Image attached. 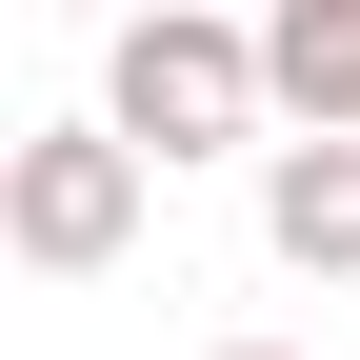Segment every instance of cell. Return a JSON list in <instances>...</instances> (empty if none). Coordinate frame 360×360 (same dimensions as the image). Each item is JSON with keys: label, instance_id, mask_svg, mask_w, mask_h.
I'll return each instance as SVG.
<instances>
[{"label": "cell", "instance_id": "obj_2", "mask_svg": "<svg viewBox=\"0 0 360 360\" xmlns=\"http://www.w3.org/2000/svg\"><path fill=\"white\" fill-rule=\"evenodd\" d=\"M141 180H160V160L120 141V120H40V141L0 160V240H20L40 281H101V260L141 240Z\"/></svg>", "mask_w": 360, "mask_h": 360}, {"label": "cell", "instance_id": "obj_1", "mask_svg": "<svg viewBox=\"0 0 360 360\" xmlns=\"http://www.w3.org/2000/svg\"><path fill=\"white\" fill-rule=\"evenodd\" d=\"M101 120H120L141 160H220V141H260V120H281V80H260V40L220 20V0H160V20H120Z\"/></svg>", "mask_w": 360, "mask_h": 360}, {"label": "cell", "instance_id": "obj_4", "mask_svg": "<svg viewBox=\"0 0 360 360\" xmlns=\"http://www.w3.org/2000/svg\"><path fill=\"white\" fill-rule=\"evenodd\" d=\"M260 80H281L300 141H360V0H281L260 20Z\"/></svg>", "mask_w": 360, "mask_h": 360}, {"label": "cell", "instance_id": "obj_3", "mask_svg": "<svg viewBox=\"0 0 360 360\" xmlns=\"http://www.w3.org/2000/svg\"><path fill=\"white\" fill-rule=\"evenodd\" d=\"M260 240L300 281H360V141H281L260 160Z\"/></svg>", "mask_w": 360, "mask_h": 360}, {"label": "cell", "instance_id": "obj_6", "mask_svg": "<svg viewBox=\"0 0 360 360\" xmlns=\"http://www.w3.org/2000/svg\"><path fill=\"white\" fill-rule=\"evenodd\" d=\"M141 20H160V0H141Z\"/></svg>", "mask_w": 360, "mask_h": 360}, {"label": "cell", "instance_id": "obj_5", "mask_svg": "<svg viewBox=\"0 0 360 360\" xmlns=\"http://www.w3.org/2000/svg\"><path fill=\"white\" fill-rule=\"evenodd\" d=\"M220 360H281V340H220Z\"/></svg>", "mask_w": 360, "mask_h": 360}]
</instances>
